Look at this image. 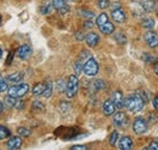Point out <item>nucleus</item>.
I'll return each mask as SVG.
<instances>
[{"label":"nucleus","mask_w":158,"mask_h":150,"mask_svg":"<svg viewBox=\"0 0 158 150\" xmlns=\"http://www.w3.org/2000/svg\"><path fill=\"white\" fill-rule=\"evenodd\" d=\"M44 90H45V84L44 82H39V84L34 85L32 92H33L34 96H41V94L44 93Z\"/></svg>","instance_id":"nucleus-18"},{"label":"nucleus","mask_w":158,"mask_h":150,"mask_svg":"<svg viewBox=\"0 0 158 150\" xmlns=\"http://www.w3.org/2000/svg\"><path fill=\"white\" fill-rule=\"evenodd\" d=\"M98 6L101 10H105L110 6V0H98Z\"/></svg>","instance_id":"nucleus-29"},{"label":"nucleus","mask_w":158,"mask_h":150,"mask_svg":"<svg viewBox=\"0 0 158 150\" xmlns=\"http://www.w3.org/2000/svg\"><path fill=\"white\" fill-rule=\"evenodd\" d=\"M52 6L59 11L60 14H67L69 11L68 5L64 2V0H52Z\"/></svg>","instance_id":"nucleus-12"},{"label":"nucleus","mask_w":158,"mask_h":150,"mask_svg":"<svg viewBox=\"0 0 158 150\" xmlns=\"http://www.w3.org/2000/svg\"><path fill=\"white\" fill-rule=\"evenodd\" d=\"M21 145H22L21 137H12L7 140V148L9 149H20Z\"/></svg>","instance_id":"nucleus-16"},{"label":"nucleus","mask_w":158,"mask_h":150,"mask_svg":"<svg viewBox=\"0 0 158 150\" xmlns=\"http://www.w3.org/2000/svg\"><path fill=\"white\" fill-rule=\"evenodd\" d=\"M143 40L148 47H151V49L158 47V34L155 33L153 30H147L143 34Z\"/></svg>","instance_id":"nucleus-5"},{"label":"nucleus","mask_w":158,"mask_h":150,"mask_svg":"<svg viewBox=\"0 0 158 150\" xmlns=\"http://www.w3.org/2000/svg\"><path fill=\"white\" fill-rule=\"evenodd\" d=\"M51 94H52V81H51V80H48V81L45 82V90H44L43 96H44L45 98H49Z\"/></svg>","instance_id":"nucleus-19"},{"label":"nucleus","mask_w":158,"mask_h":150,"mask_svg":"<svg viewBox=\"0 0 158 150\" xmlns=\"http://www.w3.org/2000/svg\"><path fill=\"white\" fill-rule=\"evenodd\" d=\"M100 41V38L99 35L96 34V33H89V34H86V37H85V42L88 44V46H90V47H95L98 44H99Z\"/></svg>","instance_id":"nucleus-14"},{"label":"nucleus","mask_w":158,"mask_h":150,"mask_svg":"<svg viewBox=\"0 0 158 150\" xmlns=\"http://www.w3.org/2000/svg\"><path fill=\"white\" fill-rule=\"evenodd\" d=\"M98 28H99V30L101 32V33H103V34H106V35L112 34V33L114 32V24H113V23H111L110 21L105 22L103 24L99 26Z\"/></svg>","instance_id":"nucleus-15"},{"label":"nucleus","mask_w":158,"mask_h":150,"mask_svg":"<svg viewBox=\"0 0 158 150\" xmlns=\"http://www.w3.org/2000/svg\"><path fill=\"white\" fill-rule=\"evenodd\" d=\"M155 72H156V74H158V67H156V69H155Z\"/></svg>","instance_id":"nucleus-39"},{"label":"nucleus","mask_w":158,"mask_h":150,"mask_svg":"<svg viewBox=\"0 0 158 150\" xmlns=\"http://www.w3.org/2000/svg\"><path fill=\"white\" fill-rule=\"evenodd\" d=\"M111 99L113 101V103H114V105H116L117 109H122L124 107V97H123V93L119 90L114 91L112 93V98Z\"/></svg>","instance_id":"nucleus-11"},{"label":"nucleus","mask_w":158,"mask_h":150,"mask_svg":"<svg viewBox=\"0 0 158 150\" xmlns=\"http://www.w3.org/2000/svg\"><path fill=\"white\" fill-rule=\"evenodd\" d=\"M5 80H6L7 82L20 84L21 81L23 80V73H22V72H17V73H14V74H11V75H7Z\"/></svg>","instance_id":"nucleus-17"},{"label":"nucleus","mask_w":158,"mask_h":150,"mask_svg":"<svg viewBox=\"0 0 158 150\" xmlns=\"http://www.w3.org/2000/svg\"><path fill=\"white\" fill-rule=\"evenodd\" d=\"M108 21V16L103 12V14H100L99 16H98V18H96V26L99 27L101 24H103L105 22H107Z\"/></svg>","instance_id":"nucleus-23"},{"label":"nucleus","mask_w":158,"mask_h":150,"mask_svg":"<svg viewBox=\"0 0 158 150\" xmlns=\"http://www.w3.org/2000/svg\"><path fill=\"white\" fill-rule=\"evenodd\" d=\"M23 107H24V103H23V101H19V99H17V102H16V104H15V108L20 110V109H22Z\"/></svg>","instance_id":"nucleus-34"},{"label":"nucleus","mask_w":158,"mask_h":150,"mask_svg":"<svg viewBox=\"0 0 158 150\" xmlns=\"http://www.w3.org/2000/svg\"><path fill=\"white\" fill-rule=\"evenodd\" d=\"M72 149L73 150H85L86 149V147H85V145H73Z\"/></svg>","instance_id":"nucleus-36"},{"label":"nucleus","mask_w":158,"mask_h":150,"mask_svg":"<svg viewBox=\"0 0 158 150\" xmlns=\"http://www.w3.org/2000/svg\"><path fill=\"white\" fill-rule=\"evenodd\" d=\"M142 9L146 10V11H152V10L155 9V1H152V0L145 1V2L142 4Z\"/></svg>","instance_id":"nucleus-25"},{"label":"nucleus","mask_w":158,"mask_h":150,"mask_svg":"<svg viewBox=\"0 0 158 150\" xmlns=\"http://www.w3.org/2000/svg\"><path fill=\"white\" fill-rule=\"evenodd\" d=\"M114 39H116V41H117L118 44H125V42H127V38H125V35H124L122 32L117 33V34L114 35Z\"/></svg>","instance_id":"nucleus-27"},{"label":"nucleus","mask_w":158,"mask_h":150,"mask_svg":"<svg viewBox=\"0 0 158 150\" xmlns=\"http://www.w3.org/2000/svg\"><path fill=\"white\" fill-rule=\"evenodd\" d=\"M83 72L88 76H95L98 74L99 73V63L96 62V59L93 57L88 58L83 65Z\"/></svg>","instance_id":"nucleus-4"},{"label":"nucleus","mask_w":158,"mask_h":150,"mask_svg":"<svg viewBox=\"0 0 158 150\" xmlns=\"http://www.w3.org/2000/svg\"><path fill=\"white\" fill-rule=\"evenodd\" d=\"M66 84L67 82H64L62 79H59L57 81H56V89H57V91L59 92H66Z\"/></svg>","instance_id":"nucleus-24"},{"label":"nucleus","mask_w":158,"mask_h":150,"mask_svg":"<svg viewBox=\"0 0 158 150\" xmlns=\"http://www.w3.org/2000/svg\"><path fill=\"white\" fill-rule=\"evenodd\" d=\"M10 134H11V132H10V130L7 127L0 125V140L6 139L7 137H10Z\"/></svg>","instance_id":"nucleus-20"},{"label":"nucleus","mask_w":158,"mask_h":150,"mask_svg":"<svg viewBox=\"0 0 158 150\" xmlns=\"http://www.w3.org/2000/svg\"><path fill=\"white\" fill-rule=\"evenodd\" d=\"M32 108L34 109V110H44V104L39 102V101H35V102H33V104H32Z\"/></svg>","instance_id":"nucleus-30"},{"label":"nucleus","mask_w":158,"mask_h":150,"mask_svg":"<svg viewBox=\"0 0 158 150\" xmlns=\"http://www.w3.org/2000/svg\"><path fill=\"white\" fill-rule=\"evenodd\" d=\"M2 57V50H1V47H0V58Z\"/></svg>","instance_id":"nucleus-38"},{"label":"nucleus","mask_w":158,"mask_h":150,"mask_svg":"<svg viewBox=\"0 0 158 150\" xmlns=\"http://www.w3.org/2000/svg\"><path fill=\"white\" fill-rule=\"evenodd\" d=\"M16 102H17V98H15V97H12V96H7V97L4 99V104L7 105V107H10V108L15 107Z\"/></svg>","instance_id":"nucleus-21"},{"label":"nucleus","mask_w":158,"mask_h":150,"mask_svg":"<svg viewBox=\"0 0 158 150\" xmlns=\"http://www.w3.org/2000/svg\"><path fill=\"white\" fill-rule=\"evenodd\" d=\"M157 142H158V140H157Z\"/></svg>","instance_id":"nucleus-43"},{"label":"nucleus","mask_w":158,"mask_h":150,"mask_svg":"<svg viewBox=\"0 0 158 150\" xmlns=\"http://www.w3.org/2000/svg\"><path fill=\"white\" fill-rule=\"evenodd\" d=\"M116 105H114V103H113V101L112 99H107V101H105V103H103V105H102V112L103 114L106 115V116H111V115H113L114 112H116Z\"/></svg>","instance_id":"nucleus-10"},{"label":"nucleus","mask_w":158,"mask_h":150,"mask_svg":"<svg viewBox=\"0 0 158 150\" xmlns=\"http://www.w3.org/2000/svg\"><path fill=\"white\" fill-rule=\"evenodd\" d=\"M145 104H146V102L143 101V98L141 97V94L139 93L138 91H136L135 93L128 96V97L124 99V107L131 112H141Z\"/></svg>","instance_id":"nucleus-1"},{"label":"nucleus","mask_w":158,"mask_h":150,"mask_svg":"<svg viewBox=\"0 0 158 150\" xmlns=\"http://www.w3.org/2000/svg\"><path fill=\"white\" fill-rule=\"evenodd\" d=\"M0 23H1V16H0Z\"/></svg>","instance_id":"nucleus-42"},{"label":"nucleus","mask_w":158,"mask_h":150,"mask_svg":"<svg viewBox=\"0 0 158 150\" xmlns=\"http://www.w3.org/2000/svg\"><path fill=\"white\" fill-rule=\"evenodd\" d=\"M146 149L147 150H158V142L157 140H156V142H152Z\"/></svg>","instance_id":"nucleus-33"},{"label":"nucleus","mask_w":158,"mask_h":150,"mask_svg":"<svg viewBox=\"0 0 158 150\" xmlns=\"http://www.w3.org/2000/svg\"><path fill=\"white\" fill-rule=\"evenodd\" d=\"M133 131L136 134H142L147 131V121L143 117H136L133 124Z\"/></svg>","instance_id":"nucleus-6"},{"label":"nucleus","mask_w":158,"mask_h":150,"mask_svg":"<svg viewBox=\"0 0 158 150\" xmlns=\"http://www.w3.org/2000/svg\"><path fill=\"white\" fill-rule=\"evenodd\" d=\"M119 148L122 150H130L133 148V139L128 136H123L119 139Z\"/></svg>","instance_id":"nucleus-13"},{"label":"nucleus","mask_w":158,"mask_h":150,"mask_svg":"<svg viewBox=\"0 0 158 150\" xmlns=\"http://www.w3.org/2000/svg\"><path fill=\"white\" fill-rule=\"evenodd\" d=\"M128 122H129L128 116L123 112H118L117 114H114V116H113L114 126H117V127H125L128 125Z\"/></svg>","instance_id":"nucleus-7"},{"label":"nucleus","mask_w":158,"mask_h":150,"mask_svg":"<svg viewBox=\"0 0 158 150\" xmlns=\"http://www.w3.org/2000/svg\"><path fill=\"white\" fill-rule=\"evenodd\" d=\"M117 139H118V132L117 131L112 132L111 136H110V144H111L112 147H114L116 143H117Z\"/></svg>","instance_id":"nucleus-28"},{"label":"nucleus","mask_w":158,"mask_h":150,"mask_svg":"<svg viewBox=\"0 0 158 150\" xmlns=\"http://www.w3.org/2000/svg\"><path fill=\"white\" fill-rule=\"evenodd\" d=\"M142 26L147 29H152L155 27V19L153 18H143L142 19Z\"/></svg>","instance_id":"nucleus-22"},{"label":"nucleus","mask_w":158,"mask_h":150,"mask_svg":"<svg viewBox=\"0 0 158 150\" xmlns=\"http://www.w3.org/2000/svg\"><path fill=\"white\" fill-rule=\"evenodd\" d=\"M152 104H153V107H155V109H157L158 110V94L153 98V101H152Z\"/></svg>","instance_id":"nucleus-35"},{"label":"nucleus","mask_w":158,"mask_h":150,"mask_svg":"<svg viewBox=\"0 0 158 150\" xmlns=\"http://www.w3.org/2000/svg\"><path fill=\"white\" fill-rule=\"evenodd\" d=\"M9 87H7V81L6 80H1L0 81V92H5L7 91Z\"/></svg>","instance_id":"nucleus-32"},{"label":"nucleus","mask_w":158,"mask_h":150,"mask_svg":"<svg viewBox=\"0 0 158 150\" xmlns=\"http://www.w3.org/2000/svg\"><path fill=\"white\" fill-rule=\"evenodd\" d=\"M93 86L95 87V90H101V89L105 87V84H103L102 80H95L94 84H93Z\"/></svg>","instance_id":"nucleus-31"},{"label":"nucleus","mask_w":158,"mask_h":150,"mask_svg":"<svg viewBox=\"0 0 158 150\" xmlns=\"http://www.w3.org/2000/svg\"><path fill=\"white\" fill-rule=\"evenodd\" d=\"M111 16H112L113 21H114V22H117V23H124V22H125V19H127L125 11H124L123 9H120V7L112 10Z\"/></svg>","instance_id":"nucleus-8"},{"label":"nucleus","mask_w":158,"mask_h":150,"mask_svg":"<svg viewBox=\"0 0 158 150\" xmlns=\"http://www.w3.org/2000/svg\"><path fill=\"white\" fill-rule=\"evenodd\" d=\"M1 80H4V77H2V76H1V74H0V81H1Z\"/></svg>","instance_id":"nucleus-40"},{"label":"nucleus","mask_w":158,"mask_h":150,"mask_svg":"<svg viewBox=\"0 0 158 150\" xmlns=\"http://www.w3.org/2000/svg\"><path fill=\"white\" fill-rule=\"evenodd\" d=\"M28 91H29V85L20 82V84H15L14 86H11L7 90V93H9V96H12L15 98H21L24 94H27Z\"/></svg>","instance_id":"nucleus-3"},{"label":"nucleus","mask_w":158,"mask_h":150,"mask_svg":"<svg viewBox=\"0 0 158 150\" xmlns=\"http://www.w3.org/2000/svg\"><path fill=\"white\" fill-rule=\"evenodd\" d=\"M78 77L76 75H69L68 80H67V84H66V96L68 98H73L77 94V92H78Z\"/></svg>","instance_id":"nucleus-2"},{"label":"nucleus","mask_w":158,"mask_h":150,"mask_svg":"<svg viewBox=\"0 0 158 150\" xmlns=\"http://www.w3.org/2000/svg\"><path fill=\"white\" fill-rule=\"evenodd\" d=\"M17 133L20 137H28V136H31V130H28L27 127H19Z\"/></svg>","instance_id":"nucleus-26"},{"label":"nucleus","mask_w":158,"mask_h":150,"mask_svg":"<svg viewBox=\"0 0 158 150\" xmlns=\"http://www.w3.org/2000/svg\"><path fill=\"white\" fill-rule=\"evenodd\" d=\"M2 110H4V103H2V102H0V115H1Z\"/></svg>","instance_id":"nucleus-37"},{"label":"nucleus","mask_w":158,"mask_h":150,"mask_svg":"<svg viewBox=\"0 0 158 150\" xmlns=\"http://www.w3.org/2000/svg\"><path fill=\"white\" fill-rule=\"evenodd\" d=\"M156 12H157V15H158V7L156 9Z\"/></svg>","instance_id":"nucleus-41"},{"label":"nucleus","mask_w":158,"mask_h":150,"mask_svg":"<svg viewBox=\"0 0 158 150\" xmlns=\"http://www.w3.org/2000/svg\"><path fill=\"white\" fill-rule=\"evenodd\" d=\"M16 55L21 59H28L32 55V49L29 45H22L19 47V50L16 51Z\"/></svg>","instance_id":"nucleus-9"}]
</instances>
